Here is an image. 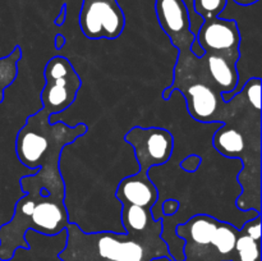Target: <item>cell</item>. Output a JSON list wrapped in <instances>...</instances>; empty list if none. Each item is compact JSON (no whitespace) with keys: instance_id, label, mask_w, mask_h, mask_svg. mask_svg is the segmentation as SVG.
I'll use <instances>...</instances> for the list:
<instances>
[{"instance_id":"17","label":"cell","mask_w":262,"mask_h":261,"mask_svg":"<svg viewBox=\"0 0 262 261\" xmlns=\"http://www.w3.org/2000/svg\"><path fill=\"white\" fill-rule=\"evenodd\" d=\"M201 156L197 155V154H192V155H188L183 161L181 163V168L183 169L187 173H194L197 169L201 166Z\"/></svg>"},{"instance_id":"1","label":"cell","mask_w":262,"mask_h":261,"mask_svg":"<svg viewBox=\"0 0 262 261\" xmlns=\"http://www.w3.org/2000/svg\"><path fill=\"white\" fill-rule=\"evenodd\" d=\"M228 102L227 112L217 127L212 145L220 155L242 160L237 197L241 211L261 212V78H250Z\"/></svg>"},{"instance_id":"20","label":"cell","mask_w":262,"mask_h":261,"mask_svg":"<svg viewBox=\"0 0 262 261\" xmlns=\"http://www.w3.org/2000/svg\"><path fill=\"white\" fill-rule=\"evenodd\" d=\"M67 18V5L63 4V7H61V10H60V14L58 15V18L55 19V25L56 26H61L64 23V20H66Z\"/></svg>"},{"instance_id":"3","label":"cell","mask_w":262,"mask_h":261,"mask_svg":"<svg viewBox=\"0 0 262 261\" xmlns=\"http://www.w3.org/2000/svg\"><path fill=\"white\" fill-rule=\"evenodd\" d=\"M66 232V246L59 253L61 261H151L171 257L161 238V219L141 233H86L73 223H69Z\"/></svg>"},{"instance_id":"6","label":"cell","mask_w":262,"mask_h":261,"mask_svg":"<svg viewBox=\"0 0 262 261\" xmlns=\"http://www.w3.org/2000/svg\"><path fill=\"white\" fill-rule=\"evenodd\" d=\"M176 91L184 96L187 110L194 120L201 123H222L228 102L223 100L222 94L209 82L192 73L176 76L173 83L163 91V99L166 101Z\"/></svg>"},{"instance_id":"23","label":"cell","mask_w":262,"mask_h":261,"mask_svg":"<svg viewBox=\"0 0 262 261\" xmlns=\"http://www.w3.org/2000/svg\"><path fill=\"white\" fill-rule=\"evenodd\" d=\"M151 261H174L171 257H156V258H152Z\"/></svg>"},{"instance_id":"5","label":"cell","mask_w":262,"mask_h":261,"mask_svg":"<svg viewBox=\"0 0 262 261\" xmlns=\"http://www.w3.org/2000/svg\"><path fill=\"white\" fill-rule=\"evenodd\" d=\"M239 228L209 214H196L176 227L184 241L183 261H233Z\"/></svg>"},{"instance_id":"22","label":"cell","mask_w":262,"mask_h":261,"mask_svg":"<svg viewBox=\"0 0 262 261\" xmlns=\"http://www.w3.org/2000/svg\"><path fill=\"white\" fill-rule=\"evenodd\" d=\"M64 44H66V38H64L61 35L56 36V37H55V48L56 49H61L64 46Z\"/></svg>"},{"instance_id":"14","label":"cell","mask_w":262,"mask_h":261,"mask_svg":"<svg viewBox=\"0 0 262 261\" xmlns=\"http://www.w3.org/2000/svg\"><path fill=\"white\" fill-rule=\"evenodd\" d=\"M122 223L125 233H141L150 229L158 220L154 219L152 211L138 205H122Z\"/></svg>"},{"instance_id":"10","label":"cell","mask_w":262,"mask_h":261,"mask_svg":"<svg viewBox=\"0 0 262 261\" xmlns=\"http://www.w3.org/2000/svg\"><path fill=\"white\" fill-rule=\"evenodd\" d=\"M155 13L161 30L166 33L171 45L178 50L177 60L192 56L191 45L196 35L191 30V17L184 0H156Z\"/></svg>"},{"instance_id":"2","label":"cell","mask_w":262,"mask_h":261,"mask_svg":"<svg viewBox=\"0 0 262 261\" xmlns=\"http://www.w3.org/2000/svg\"><path fill=\"white\" fill-rule=\"evenodd\" d=\"M25 196L17 201L12 219L0 227V260L10 261L19 248L28 250L26 234L30 230L43 235H56L67 229L69 216L66 193H48L46 183L37 173L20 178Z\"/></svg>"},{"instance_id":"12","label":"cell","mask_w":262,"mask_h":261,"mask_svg":"<svg viewBox=\"0 0 262 261\" xmlns=\"http://www.w3.org/2000/svg\"><path fill=\"white\" fill-rule=\"evenodd\" d=\"M115 197L122 205L130 204L152 209L159 200V189L151 181L148 171L140 170L122 179L115 192Z\"/></svg>"},{"instance_id":"13","label":"cell","mask_w":262,"mask_h":261,"mask_svg":"<svg viewBox=\"0 0 262 261\" xmlns=\"http://www.w3.org/2000/svg\"><path fill=\"white\" fill-rule=\"evenodd\" d=\"M233 261H261V214L239 228Z\"/></svg>"},{"instance_id":"4","label":"cell","mask_w":262,"mask_h":261,"mask_svg":"<svg viewBox=\"0 0 262 261\" xmlns=\"http://www.w3.org/2000/svg\"><path fill=\"white\" fill-rule=\"evenodd\" d=\"M51 115L41 107L30 115L20 128L15 141L18 159L31 170L51 181H64L60 171V156L69 143L87 133L84 123L68 125L63 122H50Z\"/></svg>"},{"instance_id":"19","label":"cell","mask_w":262,"mask_h":261,"mask_svg":"<svg viewBox=\"0 0 262 261\" xmlns=\"http://www.w3.org/2000/svg\"><path fill=\"white\" fill-rule=\"evenodd\" d=\"M191 51H192V54H193L194 56H197V58H201V56H204V54H205L204 49L201 48V45H200L199 41H197V40H194L193 42H192Z\"/></svg>"},{"instance_id":"7","label":"cell","mask_w":262,"mask_h":261,"mask_svg":"<svg viewBox=\"0 0 262 261\" xmlns=\"http://www.w3.org/2000/svg\"><path fill=\"white\" fill-rule=\"evenodd\" d=\"M45 86L41 92L42 109L53 115L63 113L76 100L82 79L71 61L60 55L53 56L43 69Z\"/></svg>"},{"instance_id":"18","label":"cell","mask_w":262,"mask_h":261,"mask_svg":"<svg viewBox=\"0 0 262 261\" xmlns=\"http://www.w3.org/2000/svg\"><path fill=\"white\" fill-rule=\"evenodd\" d=\"M179 202L174 199H168L161 202V212L164 216H174L179 210Z\"/></svg>"},{"instance_id":"9","label":"cell","mask_w":262,"mask_h":261,"mask_svg":"<svg viewBox=\"0 0 262 261\" xmlns=\"http://www.w3.org/2000/svg\"><path fill=\"white\" fill-rule=\"evenodd\" d=\"M124 140L135 150L140 170L143 171L164 165L173 154V135L165 128L137 125L125 133Z\"/></svg>"},{"instance_id":"15","label":"cell","mask_w":262,"mask_h":261,"mask_svg":"<svg viewBox=\"0 0 262 261\" xmlns=\"http://www.w3.org/2000/svg\"><path fill=\"white\" fill-rule=\"evenodd\" d=\"M22 59V49L19 46L7 56L0 58V104L4 101L5 90L17 79L18 64Z\"/></svg>"},{"instance_id":"16","label":"cell","mask_w":262,"mask_h":261,"mask_svg":"<svg viewBox=\"0 0 262 261\" xmlns=\"http://www.w3.org/2000/svg\"><path fill=\"white\" fill-rule=\"evenodd\" d=\"M228 0H193V8L202 19L219 17L225 10Z\"/></svg>"},{"instance_id":"11","label":"cell","mask_w":262,"mask_h":261,"mask_svg":"<svg viewBox=\"0 0 262 261\" xmlns=\"http://www.w3.org/2000/svg\"><path fill=\"white\" fill-rule=\"evenodd\" d=\"M196 40L205 54L239 59V31L235 20L215 17L204 19L196 33Z\"/></svg>"},{"instance_id":"8","label":"cell","mask_w":262,"mask_h":261,"mask_svg":"<svg viewBox=\"0 0 262 261\" xmlns=\"http://www.w3.org/2000/svg\"><path fill=\"white\" fill-rule=\"evenodd\" d=\"M79 27L90 40H115L124 31V12L118 0H82Z\"/></svg>"},{"instance_id":"21","label":"cell","mask_w":262,"mask_h":261,"mask_svg":"<svg viewBox=\"0 0 262 261\" xmlns=\"http://www.w3.org/2000/svg\"><path fill=\"white\" fill-rule=\"evenodd\" d=\"M234 4H237L238 7H251V5H255L257 3H260V0H230Z\"/></svg>"}]
</instances>
